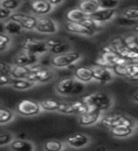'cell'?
Here are the masks:
<instances>
[{"label":"cell","instance_id":"6da1fadb","mask_svg":"<svg viewBox=\"0 0 138 151\" xmlns=\"http://www.w3.org/2000/svg\"><path fill=\"white\" fill-rule=\"evenodd\" d=\"M56 93L63 96H73L82 94L85 91V84L73 78H64L55 85Z\"/></svg>","mask_w":138,"mask_h":151},{"label":"cell","instance_id":"7a4b0ae2","mask_svg":"<svg viewBox=\"0 0 138 151\" xmlns=\"http://www.w3.org/2000/svg\"><path fill=\"white\" fill-rule=\"evenodd\" d=\"M82 100L87 104L90 109L101 112L109 110L113 105V98L104 92H95L89 93L83 96Z\"/></svg>","mask_w":138,"mask_h":151},{"label":"cell","instance_id":"3957f363","mask_svg":"<svg viewBox=\"0 0 138 151\" xmlns=\"http://www.w3.org/2000/svg\"><path fill=\"white\" fill-rule=\"evenodd\" d=\"M30 70V75L27 79L38 83H49L56 77L55 72L50 68L45 67L41 63L34 64L31 67H28Z\"/></svg>","mask_w":138,"mask_h":151},{"label":"cell","instance_id":"277c9868","mask_svg":"<svg viewBox=\"0 0 138 151\" xmlns=\"http://www.w3.org/2000/svg\"><path fill=\"white\" fill-rule=\"evenodd\" d=\"M82 58V54L78 51H68L63 54L52 56L50 64L55 68H69Z\"/></svg>","mask_w":138,"mask_h":151},{"label":"cell","instance_id":"5b68a950","mask_svg":"<svg viewBox=\"0 0 138 151\" xmlns=\"http://www.w3.org/2000/svg\"><path fill=\"white\" fill-rule=\"evenodd\" d=\"M21 49L27 53L35 55L39 57L41 55H45L48 53V48H47L46 41L34 39V38L27 37L24 39L21 42Z\"/></svg>","mask_w":138,"mask_h":151},{"label":"cell","instance_id":"8992f818","mask_svg":"<svg viewBox=\"0 0 138 151\" xmlns=\"http://www.w3.org/2000/svg\"><path fill=\"white\" fill-rule=\"evenodd\" d=\"M100 124L110 129L118 126H129L134 127V121L129 116L121 114V113H115V114L103 116L100 120Z\"/></svg>","mask_w":138,"mask_h":151},{"label":"cell","instance_id":"52a82bcc","mask_svg":"<svg viewBox=\"0 0 138 151\" xmlns=\"http://www.w3.org/2000/svg\"><path fill=\"white\" fill-rule=\"evenodd\" d=\"M16 112L19 115L24 117H32L36 116L43 111L40 106V103L31 100V99H24L17 104Z\"/></svg>","mask_w":138,"mask_h":151},{"label":"cell","instance_id":"ba28073f","mask_svg":"<svg viewBox=\"0 0 138 151\" xmlns=\"http://www.w3.org/2000/svg\"><path fill=\"white\" fill-rule=\"evenodd\" d=\"M11 20L19 24L24 30L31 31L35 30L37 17L25 12H13L11 16Z\"/></svg>","mask_w":138,"mask_h":151},{"label":"cell","instance_id":"9c48e42d","mask_svg":"<svg viewBox=\"0 0 138 151\" xmlns=\"http://www.w3.org/2000/svg\"><path fill=\"white\" fill-rule=\"evenodd\" d=\"M35 30L42 34H56L59 30L58 24L55 20L51 19L47 16H41L37 17V24Z\"/></svg>","mask_w":138,"mask_h":151},{"label":"cell","instance_id":"30bf717a","mask_svg":"<svg viewBox=\"0 0 138 151\" xmlns=\"http://www.w3.org/2000/svg\"><path fill=\"white\" fill-rule=\"evenodd\" d=\"M37 63H39L37 56L27 53V52L23 50L14 56L12 60V64L15 66H20V67H31Z\"/></svg>","mask_w":138,"mask_h":151},{"label":"cell","instance_id":"8fae6325","mask_svg":"<svg viewBox=\"0 0 138 151\" xmlns=\"http://www.w3.org/2000/svg\"><path fill=\"white\" fill-rule=\"evenodd\" d=\"M91 68L93 71V77L95 81L100 83H109L115 78L116 75L110 68H104L98 65H94Z\"/></svg>","mask_w":138,"mask_h":151},{"label":"cell","instance_id":"7c38bea8","mask_svg":"<svg viewBox=\"0 0 138 151\" xmlns=\"http://www.w3.org/2000/svg\"><path fill=\"white\" fill-rule=\"evenodd\" d=\"M90 142H91V138L88 135L84 133H75L68 136L64 143L71 148L79 149L87 146Z\"/></svg>","mask_w":138,"mask_h":151},{"label":"cell","instance_id":"4fadbf2b","mask_svg":"<svg viewBox=\"0 0 138 151\" xmlns=\"http://www.w3.org/2000/svg\"><path fill=\"white\" fill-rule=\"evenodd\" d=\"M30 9L34 16L37 15L38 17H41L50 13L54 8L47 0H35L30 2Z\"/></svg>","mask_w":138,"mask_h":151},{"label":"cell","instance_id":"5bb4252c","mask_svg":"<svg viewBox=\"0 0 138 151\" xmlns=\"http://www.w3.org/2000/svg\"><path fill=\"white\" fill-rule=\"evenodd\" d=\"M102 117L103 116H102L101 111L90 109V110L87 112H85L84 114L79 116L78 123H79V125L82 127H90V126L96 125L98 122H100Z\"/></svg>","mask_w":138,"mask_h":151},{"label":"cell","instance_id":"9a60e30c","mask_svg":"<svg viewBox=\"0 0 138 151\" xmlns=\"http://www.w3.org/2000/svg\"><path fill=\"white\" fill-rule=\"evenodd\" d=\"M46 42L48 48V53L52 54V56L71 51L69 44L61 39H49L46 41Z\"/></svg>","mask_w":138,"mask_h":151},{"label":"cell","instance_id":"2e32d148","mask_svg":"<svg viewBox=\"0 0 138 151\" xmlns=\"http://www.w3.org/2000/svg\"><path fill=\"white\" fill-rule=\"evenodd\" d=\"M99 25L108 23L116 17V9H99L98 11L91 16Z\"/></svg>","mask_w":138,"mask_h":151},{"label":"cell","instance_id":"e0dca14e","mask_svg":"<svg viewBox=\"0 0 138 151\" xmlns=\"http://www.w3.org/2000/svg\"><path fill=\"white\" fill-rule=\"evenodd\" d=\"M65 29L70 33L82 35V36H94L96 33L91 31L86 27H84L82 23H70L66 22L64 25Z\"/></svg>","mask_w":138,"mask_h":151},{"label":"cell","instance_id":"ac0fdd59","mask_svg":"<svg viewBox=\"0 0 138 151\" xmlns=\"http://www.w3.org/2000/svg\"><path fill=\"white\" fill-rule=\"evenodd\" d=\"M74 78L84 84L91 82L92 80H94L92 68L86 67V66L76 68L74 71Z\"/></svg>","mask_w":138,"mask_h":151},{"label":"cell","instance_id":"d6986e66","mask_svg":"<svg viewBox=\"0 0 138 151\" xmlns=\"http://www.w3.org/2000/svg\"><path fill=\"white\" fill-rule=\"evenodd\" d=\"M12 151H34L35 145L31 141L14 139L9 145Z\"/></svg>","mask_w":138,"mask_h":151},{"label":"cell","instance_id":"ffe728a7","mask_svg":"<svg viewBox=\"0 0 138 151\" xmlns=\"http://www.w3.org/2000/svg\"><path fill=\"white\" fill-rule=\"evenodd\" d=\"M78 8L88 16H92L93 14H95L99 9V6L96 0H85V1H80L79 3Z\"/></svg>","mask_w":138,"mask_h":151},{"label":"cell","instance_id":"44dd1931","mask_svg":"<svg viewBox=\"0 0 138 151\" xmlns=\"http://www.w3.org/2000/svg\"><path fill=\"white\" fill-rule=\"evenodd\" d=\"M36 83L31 81V80L27 78H18V79H13L12 88L16 90V91H27V90L32 89L33 87L36 86Z\"/></svg>","mask_w":138,"mask_h":151},{"label":"cell","instance_id":"7402d4cb","mask_svg":"<svg viewBox=\"0 0 138 151\" xmlns=\"http://www.w3.org/2000/svg\"><path fill=\"white\" fill-rule=\"evenodd\" d=\"M134 127L129 126H118L110 129L111 134L116 138H127L134 133Z\"/></svg>","mask_w":138,"mask_h":151},{"label":"cell","instance_id":"603a6c76","mask_svg":"<svg viewBox=\"0 0 138 151\" xmlns=\"http://www.w3.org/2000/svg\"><path fill=\"white\" fill-rule=\"evenodd\" d=\"M88 15H86L85 13H83L79 8H75L70 9L66 13V21L70 22V23H80L82 22L85 18Z\"/></svg>","mask_w":138,"mask_h":151},{"label":"cell","instance_id":"cb8c5ba5","mask_svg":"<svg viewBox=\"0 0 138 151\" xmlns=\"http://www.w3.org/2000/svg\"><path fill=\"white\" fill-rule=\"evenodd\" d=\"M65 143L60 140H48L43 145L45 151H61L65 148Z\"/></svg>","mask_w":138,"mask_h":151},{"label":"cell","instance_id":"d4e9b609","mask_svg":"<svg viewBox=\"0 0 138 151\" xmlns=\"http://www.w3.org/2000/svg\"><path fill=\"white\" fill-rule=\"evenodd\" d=\"M23 30L24 29L19 24L11 20V19L5 23V33L9 35V36L11 35H19V34H21Z\"/></svg>","mask_w":138,"mask_h":151},{"label":"cell","instance_id":"484cf974","mask_svg":"<svg viewBox=\"0 0 138 151\" xmlns=\"http://www.w3.org/2000/svg\"><path fill=\"white\" fill-rule=\"evenodd\" d=\"M43 111H58L60 107V101L54 99H45L39 102Z\"/></svg>","mask_w":138,"mask_h":151},{"label":"cell","instance_id":"4316f807","mask_svg":"<svg viewBox=\"0 0 138 151\" xmlns=\"http://www.w3.org/2000/svg\"><path fill=\"white\" fill-rule=\"evenodd\" d=\"M30 75V70L28 67H20V66L13 65V69L12 72V77L15 79L18 78H28Z\"/></svg>","mask_w":138,"mask_h":151},{"label":"cell","instance_id":"83f0119b","mask_svg":"<svg viewBox=\"0 0 138 151\" xmlns=\"http://www.w3.org/2000/svg\"><path fill=\"white\" fill-rule=\"evenodd\" d=\"M15 118V113L6 108H0V125L11 123Z\"/></svg>","mask_w":138,"mask_h":151},{"label":"cell","instance_id":"f1b7e54d","mask_svg":"<svg viewBox=\"0 0 138 151\" xmlns=\"http://www.w3.org/2000/svg\"><path fill=\"white\" fill-rule=\"evenodd\" d=\"M123 41H124L125 46L131 50H135L138 46V36L134 33L125 36L123 38Z\"/></svg>","mask_w":138,"mask_h":151},{"label":"cell","instance_id":"f546056e","mask_svg":"<svg viewBox=\"0 0 138 151\" xmlns=\"http://www.w3.org/2000/svg\"><path fill=\"white\" fill-rule=\"evenodd\" d=\"M72 104H73V107H74L75 114H77L78 116L84 114L85 112H87L90 110V108L88 107V105L83 100L74 101V102H72Z\"/></svg>","mask_w":138,"mask_h":151},{"label":"cell","instance_id":"4dcf8cb0","mask_svg":"<svg viewBox=\"0 0 138 151\" xmlns=\"http://www.w3.org/2000/svg\"><path fill=\"white\" fill-rule=\"evenodd\" d=\"M14 139L15 138L12 132L7 130H0V147L9 145Z\"/></svg>","mask_w":138,"mask_h":151},{"label":"cell","instance_id":"1f68e13d","mask_svg":"<svg viewBox=\"0 0 138 151\" xmlns=\"http://www.w3.org/2000/svg\"><path fill=\"white\" fill-rule=\"evenodd\" d=\"M21 5H22V1H19V0H3L0 6L8 9L9 12H13L14 11H16Z\"/></svg>","mask_w":138,"mask_h":151},{"label":"cell","instance_id":"d6a6232c","mask_svg":"<svg viewBox=\"0 0 138 151\" xmlns=\"http://www.w3.org/2000/svg\"><path fill=\"white\" fill-rule=\"evenodd\" d=\"M80 23H82L84 27H86L88 29H90L95 33H97L99 30V28H100V25L95 21L91 16H87L82 22H80Z\"/></svg>","mask_w":138,"mask_h":151},{"label":"cell","instance_id":"836d02e7","mask_svg":"<svg viewBox=\"0 0 138 151\" xmlns=\"http://www.w3.org/2000/svg\"><path fill=\"white\" fill-rule=\"evenodd\" d=\"M99 6V9H116V8L120 4L119 1H113V0H97Z\"/></svg>","mask_w":138,"mask_h":151},{"label":"cell","instance_id":"e575fe53","mask_svg":"<svg viewBox=\"0 0 138 151\" xmlns=\"http://www.w3.org/2000/svg\"><path fill=\"white\" fill-rule=\"evenodd\" d=\"M122 16L131 20L138 21V7H130L122 12Z\"/></svg>","mask_w":138,"mask_h":151},{"label":"cell","instance_id":"d590c367","mask_svg":"<svg viewBox=\"0 0 138 151\" xmlns=\"http://www.w3.org/2000/svg\"><path fill=\"white\" fill-rule=\"evenodd\" d=\"M58 111L63 114H75L72 102H61Z\"/></svg>","mask_w":138,"mask_h":151},{"label":"cell","instance_id":"8d00e7d4","mask_svg":"<svg viewBox=\"0 0 138 151\" xmlns=\"http://www.w3.org/2000/svg\"><path fill=\"white\" fill-rule=\"evenodd\" d=\"M12 44V38L6 33L0 34V53L4 52L9 48V46Z\"/></svg>","mask_w":138,"mask_h":151},{"label":"cell","instance_id":"74e56055","mask_svg":"<svg viewBox=\"0 0 138 151\" xmlns=\"http://www.w3.org/2000/svg\"><path fill=\"white\" fill-rule=\"evenodd\" d=\"M116 23L119 26L123 27H132L136 26L138 24V21L136 20H131V19H128L124 16H120V17H116Z\"/></svg>","mask_w":138,"mask_h":151},{"label":"cell","instance_id":"f35d334b","mask_svg":"<svg viewBox=\"0 0 138 151\" xmlns=\"http://www.w3.org/2000/svg\"><path fill=\"white\" fill-rule=\"evenodd\" d=\"M127 79H131L132 78L138 77V63H128L127 65Z\"/></svg>","mask_w":138,"mask_h":151},{"label":"cell","instance_id":"ab89813d","mask_svg":"<svg viewBox=\"0 0 138 151\" xmlns=\"http://www.w3.org/2000/svg\"><path fill=\"white\" fill-rule=\"evenodd\" d=\"M13 64L6 61H0V75H12Z\"/></svg>","mask_w":138,"mask_h":151},{"label":"cell","instance_id":"60d3db41","mask_svg":"<svg viewBox=\"0 0 138 151\" xmlns=\"http://www.w3.org/2000/svg\"><path fill=\"white\" fill-rule=\"evenodd\" d=\"M127 65H128V63L123 64V65H116L112 70H113V72L115 73L116 76L122 77V78H127V74H128Z\"/></svg>","mask_w":138,"mask_h":151},{"label":"cell","instance_id":"b9f144b4","mask_svg":"<svg viewBox=\"0 0 138 151\" xmlns=\"http://www.w3.org/2000/svg\"><path fill=\"white\" fill-rule=\"evenodd\" d=\"M13 78L9 75H0V87L12 86Z\"/></svg>","mask_w":138,"mask_h":151},{"label":"cell","instance_id":"7bdbcfd3","mask_svg":"<svg viewBox=\"0 0 138 151\" xmlns=\"http://www.w3.org/2000/svg\"><path fill=\"white\" fill-rule=\"evenodd\" d=\"M13 12L8 11V9L2 8L0 6V22H2L4 20H9L11 19V16Z\"/></svg>","mask_w":138,"mask_h":151},{"label":"cell","instance_id":"ee69618b","mask_svg":"<svg viewBox=\"0 0 138 151\" xmlns=\"http://www.w3.org/2000/svg\"><path fill=\"white\" fill-rule=\"evenodd\" d=\"M48 1H49V3L51 4V6L53 8L59 6V5H61V3L64 2L63 0H48Z\"/></svg>","mask_w":138,"mask_h":151},{"label":"cell","instance_id":"f6af8a7d","mask_svg":"<svg viewBox=\"0 0 138 151\" xmlns=\"http://www.w3.org/2000/svg\"><path fill=\"white\" fill-rule=\"evenodd\" d=\"M5 33V23L0 22V34Z\"/></svg>","mask_w":138,"mask_h":151},{"label":"cell","instance_id":"bcb514c9","mask_svg":"<svg viewBox=\"0 0 138 151\" xmlns=\"http://www.w3.org/2000/svg\"><path fill=\"white\" fill-rule=\"evenodd\" d=\"M132 30H134V34H136L138 36V24L136 26H134V27H132Z\"/></svg>","mask_w":138,"mask_h":151},{"label":"cell","instance_id":"7dc6e473","mask_svg":"<svg viewBox=\"0 0 138 151\" xmlns=\"http://www.w3.org/2000/svg\"><path fill=\"white\" fill-rule=\"evenodd\" d=\"M132 99H134V101L138 103V92H136L134 96H132Z\"/></svg>","mask_w":138,"mask_h":151},{"label":"cell","instance_id":"c3c4849f","mask_svg":"<svg viewBox=\"0 0 138 151\" xmlns=\"http://www.w3.org/2000/svg\"><path fill=\"white\" fill-rule=\"evenodd\" d=\"M61 151H76V149H74V148H71V147H70V148H66V147H65L64 150H61Z\"/></svg>","mask_w":138,"mask_h":151},{"label":"cell","instance_id":"681fc988","mask_svg":"<svg viewBox=\"0 0 138 151\" xmlns=\"http://www.w3.org/2000/svg\"><path fill=\"white\" fill-rule=\"evenodd\" d=\"M134 51H135V52H137V53H138V46H137V47H136V49H135V50H134Z\"/></svg>","mask_w":138,"mask_h":151},{"label":"cell","instance_id":"f907efd6","mask_svg":"<svg viewBox=\"0 0 138 151\" xmlns=\"http://www.w3.org/2000/svg\"><path fill=\"white\" fill-rule=\"evenodd\" d=\"M1 3H2V1H1V0H0V5H1Z\"/></svg>","mask_w":138,"mask_h":151}]
</instances>
